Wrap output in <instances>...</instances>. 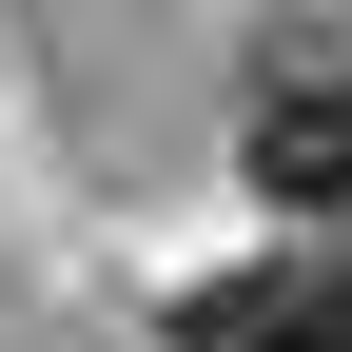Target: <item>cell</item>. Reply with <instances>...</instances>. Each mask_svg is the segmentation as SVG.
<instances>
[{
	"mask_svg": "<svg viewBox=\"0 0 352 352\" xmlns=\"http://www.w3.org/2000/svg\"><path fill=\"white\" fill-rule=\"evenodd\" d=\"M235 176H254L274 215H352V59H274V78H254Z\"/></svg>",
	"mask_w": 352,
	"mask_h": 352,
	"instance_id": "cell-1",
	"label": "cell"
},
{
	"mask_svg": "<svg viewBox=\"0 0 352 352\" xmlns=\"http://www.w3.org/2000/svg\"><path fill=\"white\" fill-rule=\"evenodd\" d=\"M294 352H352V274H294Z\"/></svg>",
	"mask_w": 352,
	"mask_h": 352,
	"instance_id": "cell-2",
	"label": "cell"
},
{
	"mask_svg": "<svg viewBox=\"0 0 352 352\" xmlns=\"http://www.w3.org/2000/svg\"><path fill=\"white\" fill-rule=\"evenodd\" d=\"M254 20H294V0H254Z\"/></svg>",
	"mask_w": 352,
	"mask_h": 352,
	"instance_id": "cell-3",
	"label": "cell"
}]
</instances>
